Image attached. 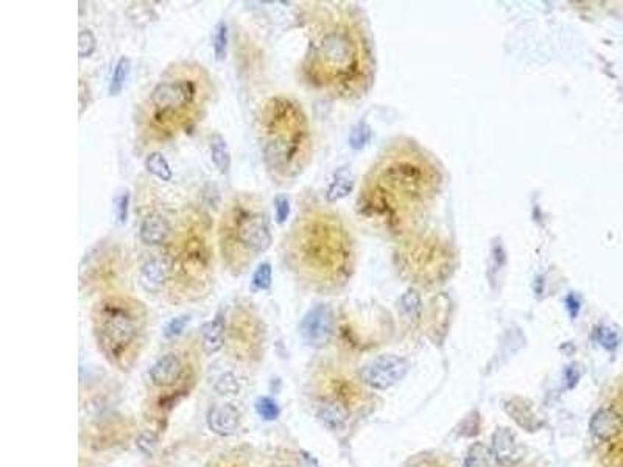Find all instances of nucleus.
<instances>
[{
	"label": "nucleus",
	"instance_id": "nucleus-1",
	"mask_svg": "<svg viewBox=\"0 0 623 467\" xmlns=\"http://www.w3.org/2000/svg\"><path fill=\"white\" fill-rule=\"evenodd\" d=\"M309 5L307 48L299 64V78L324 97H362L372 80V55L359 14L342 4Z\"/></svg>",
	"mask_w": 623,
	"mask_h": 467
},
{
	"label": "nucleus",
	"instance_id": "nucleus-2",
	"mask_svg": "<svg viewBox=\"0 0 623 467\" xmlns=\"http://www.w3.org/2000/svg\"><path fill=\"white\" fill-rule=\"evenodd\" d=\"M441 173L417 145H397L372 165L363 179L359 212L389 232H404L434 201Z\"/></svg>",
	"mask_w": 623,
	"mask_h": 467
},
{
	"label": "nucleus",
	"instance_id": "nucleus-3",
	"mask_svg": "<svg viewBox=\"0 0 623 467\" xmlns=\"http://www.w3.org/2000/svg\"><path fill=\"white\" fill-rule=\"evenodd\" d=\"M284 268L304 285L335 291L352 278L357 246L351 228L329 206L304 204L282 238Z\"/></svg>",
	"mask_w": 623,
	"mask_h": 467
},
{
	"label": "nucleus",
	"instance_id": "nucleus-4",
	"mask_svg": "<svg viewBox=\"0 0 623 467\" xmlns=\"http://www.w3.org/2000/svg\"><path fill=\"white\" fill-rule=\"evenodd\" d=\"M215 95V80L204 64L170 63L137 105V142L144 148H157L192 132L206 119Z\"/></svg>",
	"mask_w": 623,
	"mask_h": 467
},
{
	"label": "nucleus",
	"instance_id": "nucleus-5",
	"mask_svg": "<svg viewBox=\"0 0 623 467\" xmlns=\"http://www.w3.org/2000/svg\"><path fill=\"white\" fill-rule=\"evenodd\" d=\"M259 131L262 162L276 186L295 182L313 156V136L303 105L284 94L270 97L261 107Z\"/></svg>",
	"mask_w": 623,
	"mask_h": 467
},
{
	"label": "nucleus",
	"instance_id": "nucleus-6",
	"mask_svg": "<svg viewBox=\"0 0 623 467\" xmlns=\"http://www.w3.org/2000/svg\"><path fill=\"white\" fill-rule=\"evenodd\" d=\"M217 251L223 268L239 278L273 243L270 214L263 198L240 191L224 204L217 223Z\"/></svg>",
	"mask_w": 623,
	"mask_h": 467
},
{
	"label": "nucleus",
	"instance_id": "nucleus-7",
	"mask_svg": "<svg viewBox=\"0 0 623 467\" xmlns=\"http://www.w3.org/2000/svg\"><path fill=\"white\" fill-rule=\"evenodd\" d=\"M214 224L204 211L189 209L181 215L172 238L161 249L170 268L169 291L201 295L214 280Z\"/></svg>",
	"mask_w": 623,
	"mask_h": 467
},
{
	"label": "nucleus",
	"instance_id": "nucleus-8",
	"mask_svg": "<svg viewBox=\"0 0 623 467\" xmlns=\"http://www.w3.org/2000/svg\"><path fill=\"white\" fill-rule=\"evenodd\" d=\"M145 318L144 304L135 298L110 295L100 299L93 312L98 346L108 357H125L142 335Z\"/></svg>",
	"mask_w": 623,
	"mask_h": 467
},
{
	"label": "nucleus",
	"instance_id": "nucleus-9",
	"mask_svg": "<svg viewBox=\"0 0 623 467\" xmlns=\"http://www.w3.org/2000/svg\"><path fill=\"white\" fill-rule=\"evenodd\" d=\"M407 245L402 253V266L409 270L414 278L424 280H430L435 278H441L444 270L449 268L451 263V253L447 251V246L443 245L438 238H414L407 241Z\"/></svg>",
	"mask_w": 623,
	"mask_h": 467
},
{
	"label": "nucleus",
	"instance_id": "nucleus-10",
	"mask_svg": "<svg viewBox=\"0 0 623 467\" xmlns=\"http://www.w3.org/2000/svg\"><path fill=\"white\" fill-rule=\"evenodd\" d=\"M127 253L115 241H98L81 262V282H94L114 279L127 268Z\"/></svg>",
	"mask_w": 623,
	"mask_h": 467
},
{
	"label": "nucleus",
	"instance_id": "nucleus-11",
	"mask_svg": "<svg viewBox=\"0 0 623 467\" xmlns=\"http://www.w3.org/2000/svg\"><path fill=\"white\" fill-rule=\"evenodd\" d=\"M409 372V363L396 355H382L360 371L362 380L372 389H388L401 382Z\"/></svg>",
	"mask_w": 623,
	"mask_h": 467
},
{
	"label": "nucleus",
	"instance_id": "nucleus-12",
	"mask_svg": "<svg viewBox=\"0 0 623 467\" xmlns=\"http://www.w3.org/2000/svg\"><path fill=\"white\" fill-rule=\"evenodd\" d=\"M335 329V316L332 308L326 304H318L309 312L301 321L299 332H301L303 340L309 346L323 347L326 346Z\"/></svg>",
	"mask_w": 623,
	"mask_h": 467
},
{
	"label": "nucleus",
	"instance_id": "nucleus-13",
	"mask_svg": "<svg viewBox=\"0 0 623 467\" xmlns=\"http://www.w3.org/2000/svg\"><path fill=\"white\" fill-rule=\"evenodd\" d=\"M174 224L164 209L147 211L140 220L139 237L147 246H164L172 238Z\"/></svg>",
	"mask_w": 623,
	"mask_h": 467
},
{
	"label": "nucleus",
	"instance_id": "nucleus-14",
	"mask_svg": "<svg viewBox=\"0 0 623 467\" xmlns=\"http://www.w3.org/2000/svg\"><path fill=\"white\" fill-rule=\"evenodd\" d=\"M139 283L150 295L167 293L170 285V268L167 258L159 251L150 256L139 268Z\"/></svg>",
	"mask_w": 623,
	"mask_h": 467
},
{
	"label": "nucleus",
	"instance_id": "nucleus-15",
	"mask_svg": "<svg viewBox=\"0 0 623 467\" xmlns=\"http://www.w3.org/2000/svg\"><path fill=\"white\" fill-rule=\"evenodd\" d=\"M491 453L498 466L513 467L525 458V447L510 429H497L491 441Z\"/></svg>",
	"mask_w": 623,
	"mask_h": 467
},
{
	"label": "nucleus",
	"instance_id": "nucleus-16",
	"mask_svg": "<svg viewBox=\"0 0 623 467\" xmlns=\"http://www.w3.org/2000/svg\"><path fill=\"white\" fill-rule=\"evenodd\" d=\"M182 369H184V364H182L181 357L177 352H169L162 355L150 368V380L155 387L167 388L181 379Z\"/></svg>",
	"mask_w": 623,
	"mask_h": 467
},
{
	"label": "nucleus",
	"instance_id": "nucleus-17",
	"mask_svg": "<svg viewBox=\"0 0 623 467\" xmlns=\"http://www.w3.org/2000/svg\"><path fill=\"white\" fill-rule=\"evenodd\" d=\"M240 425V413L232 405H217L207 413V427L219 436L234 435Z\"/></svg>",
	"mask_w": 623,
	"mask_h": 467
},
{
	"label": "nucleus",
	"instance_id": "nucleus-18",
	"mask_svg": "<svg viewBox=\"0 0 623 467\" xmlns=\"http://www.w3.org/2000/svg\"><path fill=\"white\" fill-rule=\"evenodd\" d=\"M589 429L597 439L612 441L622 435L623 421L611 408H602L592 416Z\"/></svg>",
	"mask_w": 623,
	"mask_h": 467
},
{
	"label": "nucleus",
	"instance_id": "nucleus-19",
	"mask_svg": "<svg viewBox=\"0 0 623 467\" xmlns=\"http://www.w3.org/2000/svg\"><path fill=\"white\" fill-rule=\"evenodd\" d=\"M224 330H226V320L223 313H217L215 318L204 324L201 330V346L207 355L217 354L223 347Z\"/></svg>",
	"mask_w": 623,
	"mask_h": 467
},
{
	"label": "nucleus",
	"instance_id": "nucleus-20",
	"mask_svg": "<svg viewBox=\"0 0 623 467\" xmlns=\"http://www.w3.org/2000/svg\"><path fill=\"white\" fill-rule=\"evenodd\" d=\"M318 418L328 429L340 430L345 427L347 421V411L342 404L334 402V400H328V402H324L318 408Z\"/></svg>",
	"mask_w": 623,
	"mask_h": 467
},
{
	"label": "nucleus",
	"instance_id": "nucleus-21",
	"mask_svg": "<svg viewBox=\"0 0 623 467\" xmlns=\"http://www.w3.org/2000/svg\"><path fill=\"white\" fill-rule=\"evenodd\" d=\"M211 147V159L215 169H217L221 174H228L231 169V152L228 147V142L219 132L211 137L209 142Z\"/></svg>",
	"mask_w": 623,
	"mask_h": 467
},
{
	"label": "nucleus",
	"instance_id": "nucleus-22",
	"mask_svg": "<svg viewBox=\"0 0 623 467\" xmlns=\"http://www.w3.org/2000/svg\"><path fill=\"white\" fill-rule=\"evenodd\" d=\"M144 164L147 172L152 173L153 177L159 181L170 182L173 179V170L169 161L165 159L164 154L161 152H157V149H153V152H150L147 154Z\"/></svg>",
	"mask_w": 623,
	"mask_h": 467
},
{
	"label": "nucleus",
	"instance_id": "nucleus-23",
	"mask_svg": "<svg viewBox=\"0 0 623 467\" xmlns=\"http://www.w3.org/2000/svg\"><path fill=\"white\" fill-rule=\"evenodd\" d=\"M130 70H131V61L128 60L127 56H122L120 60L117 61L112 72V78L110 83V95L115 97L122 93V89L125 88V83H127L128 77H130Z\"/></svg>",
	"mask_w": 623,
	"mask_h": 467
},
{
	"label": "nucleus",
	"instance_id": "nucleus-24",
	"mask_svg": "<svg viewBox=\"0 0 623 467\" xmlns=\"http://www.w3.org/2000/svg\"><path fill=\"white\" fill-rule=\"evenodd\" d=\"M228 43H229L228 23L224 22V21H220L217 25H215L214 39H212L214 55H215V60H217V61H223L224 58H226V55H228Z\"/></svg>",
	"mask_w": 623,
	"mask_h": 467
},
{
	"label": "nucleus",
	"instance_id": "nucleus-25",
	"mask_svg": "<svg viewBox=\"0 0 623 467\" xmlns=\"http://www.w3.org/2000/svg\"><path fill=\"white\" fill-rule=\"evenodd\" d=\"M273 283V268L270 262H262L257 265V268L253 273L251 287L254 291H265L271 287Z\"/></svg>",
	"mask_w": 623,
	"mask_h": 467
},
{
	"label": "nucleus",
	"instance_id": "nucleus-26",
	"mask_svg": "<svg viewBox=\"0 0 623 467\" xmlns=\"http://www.w3.org/2000/svg\"><path fill=\"white\" fill-rule=\"evenodd\" d=\"M215 391L224 397H236L240 394V382L232 372H224L215 383Z\"/></svg>",
	"mask_w": 623,
	"mask_h": 467
},
{
	"label": "nucleus",
	"instance_id": "nucleus-27",
	"mask_svg": "<svg viewBox=\"0 0 623 467\" xmlns=\"http://www.w3.org/2000/svg\"><path fill=\"white\" fill-rule=\"evenodd\" d=\"M489 461V452L483 444H473L469 450L468 455L464 458V466L466 467H486Z\"/></svg>",
	"mask_w": 623,
	"mask_h": 467
},
{
	"label": "nucleus",
	"instance_id": "nucleus-28",
	"mask_svg": "<svg viewBox=\"0 0 623 467\" xmlns=\"http://www.w3.org/2000/svg\"><path fill=\"white\" fill-rule=\"evenodd\" d=\"M256 411L265 421H274L279 416V406L271 397H259L256 400Z\"/></svg>",
	"mask_w": 623,
	"mask_h": 467
},
{
	"label": "nucleus",
	"instance_id": "nucleus-29",
	"mask_svg": "<svg viewBox=\"0 0 623 467\" xmlns=\"http://www.w3.org/2000/svg\"><path fill=\"white\" fill-rule=\"evenodd\" d=\"M97 48V39L94 36V33L83 28L78 35V55L80 58H89L93 56Z\"/></svg>",
	"mask_w": 623,
	"mask_h": 467
},
{
	"label": "nucleus",
	"instance_id": "nucleus-30",
	"mask_svg": "<svg viewBox=\"0 0 623 467\" xmlns=\"http://www.w3.org/2000/svg\"><path fill=\"white\" fill-rule=\"evenodd\" d=\"M349 190H351V181L345 178L343 174H338L328 190V199L329 201H335L338 198L346 196Z\"/></svg>",
	"mask_w": 623,
	"mask_h": 467
},
{
	"label": "nucleus",
	"instance_id": "nucleus-31",
	"mask_svg": "<svg viewBox=\"0 0 623 467\" xmlns=\"http://www.w3.org/2000/svg\"><path fill=\"white\" fill-rule=\"evenodd\" d=\"M189 324V316H178V318L172 320L167 326L164 329V335L165 338H178L179 335H182V332H184L186 326Z\"/></svg>",
	"mask_w": 623,
	"mask_h": 467
},
{
	"label": "nucleus",
	"instance_id": "nucleus-32",
	"mask_svg": "<svg viewBox=\"0 0 623 467\" xmlns=\"http://www.w3.org/2000/svg\"><path fill=\"white\" fill-rule=\"evenodd\" d=\"M290 216V201L284 195L274 198V219L279 224H284Z\"/></svg>",
	"mask_w": 623,
	"mask_h": 467
},
{
	"label": "nucleus",
	"instance_id": "nucleus-33",
	"mask_svg": "<svg viewBox=\"0 0 623 467\" xmlns=\"http://www.w3.org/2000/svg\"><path fill=\"white\" fill-rule=\"evenodd\" d=\"M136 443H137V447H139L140 452H144V453H153V450H155L156 446H157V438H156V435H155L153 431L147 430V431H144V433H140Z\"/></svg>",
	"mask_w": 623,
	"mask_h": 467
},
{
	"label": "nucleus",
	"instance_id": "nucleus-34",
	"mask_svg": "<svg viewBox=\"0 0 623 467\" xmlns=\"http://www.w3.org/2000/svg\"><path fill=\"white\" fill-rule=\"evenodd\" d=\"M128 204H130V195H128V191H125V194L120 195L117 199V219L120 223L127 221Z\"/></svg>",
	"mask_w": 623,
	"mask_h": 467
},
{
	"label": "nucleus",
	"instance_id": "nucleus-35",
	"mask_svg": "<svg viewBox=\"0 0 623 467\" xmlns=\"http://www.w3.org/2000/svg\"><path fill=\"white\" fill-rule=\"evenodd\" d=\"M600 343L606 347V349H614L617 346L619 340L616 337V333L609 329H602L600 330Z\"/></svg>",
	"mask_w": 623,
	"mask_h": 467
},
{
	"label": "nucleus",
	"instance_id": "nucleus-36",
	"mask_svg": "<svg viewBox=\"0 0 623 467\" xmlns=\"http://www.w3.org/2000/svg\"><path fill=\"white\" fill-rule=\"evenodd\" d=\"M86 94H88V98H89L90 97L89 95V88L86 86V83L81 80L80 81V115H83V112H85V110H86V102H85Z\"/></svg>",
	"mask_w": 623,
	"mask_h": 467
},
{
	"label": "nucleus",
	"instance_id": "nucleus-37",
	"mask_svg": "<svg viewBox=\"0 0 623 467\" xmlns=\"http://www.w3.org/2000/svg\"><path fill=\"white\" fill-rule=\"evenodd\" d=\"M417 467H439V466H436V464H419V466H417Z\"/></svg>",
	"mask_w": 623,
	"mask_h": 467
}]
</instances>
